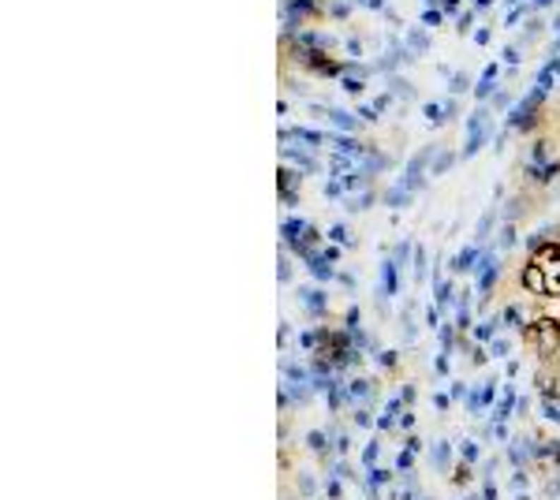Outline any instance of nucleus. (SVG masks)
I'll list each match as a JSON object with an SVG mask.
<instances>
[{
	"label": "nucleus",
	"instance_id": "nucleus-21",
	"mask_svg": "<svg viewBox=\"0 0 560 500\" xmlns=\"http://www.w3.org/2000/svg\"><path fill=\"white\" fill-rule=\"evenodd\" d=\"M493 4H497V0H471V8L478 11V16H486V11H489Z\"/></svg>",
	"mask_w": 560,
	"mask_h": 500
},
{
	"label": "nucleus",
	"instance_id": "nucleus-14",
	"mask_svg": "<svg viewBox=\"0 0 560 500\" xmlns=\"http://www.w3.org/2000/svg\"><path fill=\"white\" fill-rule=\"evenodd\" d=\"M538 30H542V19H538V16H530V19L523 23V30H519L516 42H519V45H527V42H534V37H538Z\"/></svg>",
	"mask_w": 560,
	"mask_h": 500
},
{
	"label": "nucleus",
	"instance_id": "nucleus-5",
	"mask_svg": "<svg viewBox=\"0 0 560 500\" xmlns=\"http://www.w3.org/2000/svg\"><path fill=\"white\" fill-rule=\"evenodd\" d=\"M336 37H329L325 30H318V26H303L295 37H292V49L295 52H321V49H333Z\"/></svg>",
	"mask_w": 560,
	"mask_h": 500
},
{
	"label": "nucleus",
	"instance_id": "nucleus-17",
	"mask_svg": "<svg viewBox=\"0 0 560 500\" xmlns=\"http://www.w3.org/2000/svg\"><path fill=\"white\" fill-rule=\"evenodd\" d=\"M441 11H445V19H460L463 16V0H441Z\"/></svg>",
	"mask_w": 560,
	"mask_h": 500
},
{
	"label": "nucleus",
	"instance_id": "nucleus-22",
	"mask_svg": "<svg viewBox=\"0 0 560 500\" xmlns=\"http://www.w3.org/2000/svg\"><path fill=\"white\" fill-rule=\"evenodd\" d=\"M553 4H556V0H530L534 11H545V8H553Z\"/></svg>",
	"mask_w": 560,
	"mask_h": 500
},
{
	"label": "nucleus",
	"instance_id": "nucleus-11",
	"mask_svg": "<svg viewBox=\"0 0 560 500\" xmlns=\"http://www.w3.org/2000/svg\"><path fill=\"white\" fill-rule=\"evenodd\" d=\"M351 0H325V16L329 19H336V23H347L351 19Z\"/></svg>",
	"mask_w": 560,
	"mask_h": 500
},
{
	"label": "nucleus",
	"instance_id": "nucleus-26",
	"mask_svg": "<svg viewBox=\"0 0 560 500\" xmlns=\"http://www.w3.org/2000/svg\"><path fill=\"white\" fill-rule=\"evenodd\" d=\"M351 4H362V0H351Z\"/></svg>",
	"mask_w": 560,
	"mask_h": 500
},
{
	"label": "nucleus",
	"instance_id": "nucleus-20",
	"mask_svg": "<svg viewBox=\"0 0 560 500\" xmlns=\"http://www.w3.org/2000/svg\"><path fill=\"white\" fill-rule=\"evenodd\" d=\"M508 105H512V94H508V90H497V94H493V109H497V112H504Z\"/></svg>",
	"mask_w": 560,
	"mask_h": 500
},
{
	"label": "nucleus",
	"instance_id": "nucleus-7",
	"mask_svg": "<svg viewBox=\"0 0 560 500\" xmlns=\"http://www.w3.org/2000/svg\"><path fill=\"white\" fill-rule=\"evenodd\" d=\"M388 101H393V94H377V97H370V101H362V105H359V116H362V120H377V116L388 109Z\"/></svg>",
	"mask_w": 560,
	"mask_h": 500
},
{
	"label": "nucleus",
	"instance_id": "nucleus-3",
	"mask_svg": "<svg viewBox=\"0 0 560 500\" xmlns=\"http://www.w3.org/2000/svg\"><path fill=\"white\" fill-rule=\"evenodd\" d=\"M501 75H504V64H501V56H493L486 68H482L478 83H475V97H478L482 105H486V101L501 90Z\"/></svg>",
	"mask_w": 560,
	"mask_h": 500
},
{
	"label": "nucleus",
	"instance_id": "nucleus-24",
	"mask_svg": "<svg viewBox=\"0 0 560 500\" xmlns=\"http://www.w3.org/2000/svg\"><path fill=\"white\" fill-rule=\"evenodd\" d=\"M549 26H553V30H560V11H556V16L549 19Z\"/></svg>",
	"mask_w": 560,
	"mask_h": 500
},
{
	"label": "nucleus",
	"instance_id": "nucleus-9",
	"mask_svg": "<svg viewBox=\"0 0 560 500\" xmlns=\"http://www.w3.org/2000/svg\"><path fill=\"white\" fill-rule=\"evenodd\" d=\"M452 109H455V101H452V97H445V101H426V105H422L426 120H434V124H441Z\"/></svg>",
	"mask_w": 560,
	"mask_h": 500
},
{
	"label": "nucleus",
	"instance_id": "nucleus-18",
	"mask_svg": "<svg viewBox=\"0 0 560 500\" xmlns=\"http://www.w3.org/2000/svg\"><path fill=\"white\" fill-rule=\"evenodd\" d=\"M362 8L377 11V16H393V4H388V0H362Z\"/></svg>",
	"mask_w": 560,
	"mask_h": 500
},
{
	"label": "nucleus",
	"instance_id": "nucleus-4",
	"mask_svg": "<svg viewBox=\"0 0 560 500\" xmlns=\"http://www.w3.org/2000/svg\"><path fill=\"white\" fill-rule=\"evenodd\" d=\"M310 112L325 116L329 124L344 127V131H362V116H355L351 109H340V105H314V101H310Z\"/></svg>",
	"mask_w": 560,
	"mask_h": 500
},
{
	"label": "nucleus",
	"instance_id": "nucleus-8",
	"mask_svg": "<svg viewBox=\"0 0 560 500\" xmlns=\"http://www.w3.org/2000/svg\"><path fill=\"white\" fill-rule=\"evenodd\" d=\"M501 64H504V71H519V68H523V45H519V42H508V45L501 49Z\"/></svg>",
	"mask_w": 560,
	"mask_h": 500
},
{
	"label": "nucleus",
	"instance_id": "nucleus-25",
	"mask_svg": "<svg viewBox=\"0 0 560 500\" xmlns=\"http://www.w3.org/2000/svg\"><path fill=\"white\" fill-rule=\"evenodd\" d=\"M516 4H523V0H504V8H516Z\"/></svg>",
	"mask_w": 560,
	"mask_h": 500
},
{
	"label": "nucleus",
	"instance_id": "nucleus-13",
	"mask_svg": "<svg viewBox=\"0 0 560 500\" xmlns=\"http://www.w3.org/2000/svg\"><path fill=\"white\" fill-rule=\"evenodd\" d=\"M422 26H441L445 23V11H441V0L437 4H422V19H419Z\"/></svg>",
	"mask_w": 560,
	"mask_h": 500
},
{
	"label": "nucleus",
	"instance_id": "nucleus-1",
	"mask_svg": "<svg viewBox=\"0 0 560 500\" xmlns=\"http://www.w3.org/2000/svg\"><path fill=\"white\" fill-rule=\"evenodd\" d=\"M523 284L530 292H542V295H560V243L542 246L538 254L527 261Z\"/></svg>",
	"mask_w": 560,
	"mask_h": 500
},
{
	"label": "nucleus",
	"instance_id": "nucleus-12",
	"mask_svg": "<svg viewBox=\"0 0 560 500\" xmlns=\"http://www.w3.org/2000/svg\"><path fill=\"white\" fill-rule=\"evenodd\" d=\"M284 135H288V138H299V142H314V146L325 138L321 131H314V127H288V131H280V138H284Z\"/></svg>",
	"mask_w": 560,
	"mask_h": 500
},
{
	"label": "nucleus",
	"instance_id": "nucleus-10",
	"mask_svg": "<svg viewBox=\"0 0 560 500\" xmlns=\"http://www.w3.org/2000/svg\"><path fill=\"white\" fill-rule=\"evenodd\" d=\"M441 75L448 78V90H452V94H463V90H471V75H467V71H455V68H441Z\"/></svg>",
	"mask_w": 560,
	"mask_h": 500
},
{
	"label": "nucleus",
	"instance_id": "nucleus-16",
	"mask_svg": "<svg viewBox=\"0 0 560 500\" xmlns=\"http://www.w3.org/2000/svg\"><path fill=\"white\" fill-rule=\"evenodd\" d=\"M475 19H478V11L475 8H463V16L455 19V30H460V34H475Z\"/></svg>",
	"mask_w": 560,
	"mask_h": 500
},
{
	"label": "nucleus",
	"instance_id": "nucleus-6",
	"mask_svg": "<svg viewBox=\"0 0 560 500\" xmlns=\"http://www.w3.org/2000/svg\"><path fill=\"white\" fill-rule=\"evenodd\" d=\"M403 45H407V52L411 56H419V52H426L429 49V26H407V30H403Z\"/></svg>",
	"mask_w": 560,
	"mask_h": 500
},
{
	"label": "nucleus",
	"instance_id": "nucleus-2",
	"mask_svg": "<svg viewBox=\"0 0 560 500\" xmlns=\"http://www.w3.org/2000/svg\"><path fill=\"white\" fill-rule=\"evenodd\" d=\"M489 131H493L489 109H486V105H478V109H475L471 116H467V142H463V157L478 153V150H482V142L489 138Z\"/></svg>",
	"mask_w": 560,
	"mask_h": 500
},
{
	"label": "nucleus",
	"instance_id": "nucleus-19",
	"mask_svg": "<svg viewBox=\"0 0 560 500\" xmlns=\"http://www.w3.org/2000/svg\"><path fill=\"white\" fill-rule=\"evenodd\" d=\"M489 37H493V30H489V26H475L471 42H475V45H489Z\"/></svg>",
	"mask_w": 560,
	"mask_h": 500
},
{
	"label": "nucleus",
	"instance_id": "nucleus-23",
	"mask_svg": "<svg viewBox=\"0 0 560 500\" xmlns=\"http://www.w3.org/2000/svg\"><path fill=\"white\" fill-rule=\"evenodd\" d=\"M549 56H560V30H556V37L549 42Z\"/></svg>",
	"mask_w": 560,
	"mask_h": 500
},
{
	"label": "nucleus",
	"instance_id": "nucleus-15",
	"mask_svg": "<svg viewBox=\"0 0 560 500\" xmlns=\"http://www.w3.org/2000/svg\"><path fill=\"white\" fill-rule=\"evenodd\" d=\"M344 52H347V60H362L367 45H362V37H359V34H351V37H344Z\"/></svg>",
	"mask_w": 560,
	"mask_h": 500
}]
</instances>
